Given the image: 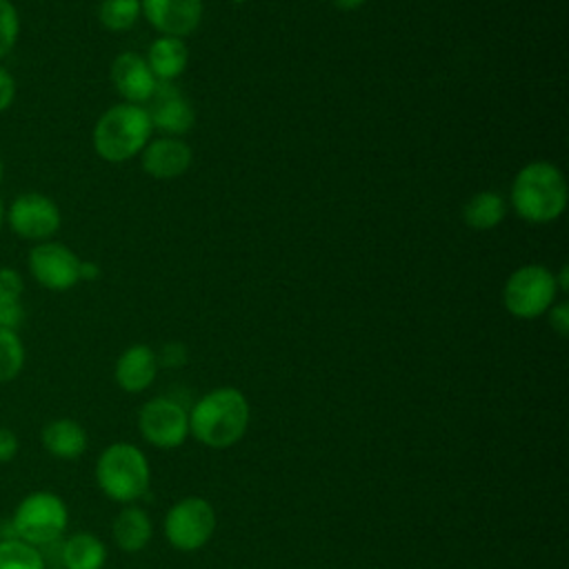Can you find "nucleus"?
Masks as SVG:
<instances>
[{
	"label": "nucleus",
	"mask_w": 569,
	"mask_h": 569,
	"mask_svg": "<svg viewBox=\"0 0 569 569\" xmlns=\"http://www.w3.org/2000/svg\"><path fill=\"white\" fill-rule=\"evenodd\" d=\"M249 427V402L236 387L204 393L189 413V433L209 449H227L242 440Z\"/></svg>",
	"instance_id": "nucleus-1"
},
{
	"label": "nucleus",
	"mask_w": 569,
	"mask_h": 569,
	"mask_svg": "<svg viewBox=\"0 0 569 569\" xmlns=\"http://www.w3.org/2000/svg\"><path fill=\"white\" fill-rule=\"evenodd\" d=\"M511 204L531 224L556 220L567 207V180L562 171L545 160L525 164L513 178Z\"/></svg>",
	"instance_id": "nucleus-2"
},
{
	"label": "nucleus",
	"mask_w": 569,
	"mask_h": 569,
	"mask_svg": "<svg viewBox=\"0 0 569 569\" xmlns=\"http://www.w3.org/2000/svg\"><path fill=\"white\" fill-rule=\"evenodd\" d=\"M151 131L153 127L142 104L118 102L98 118L91 142L102 160L124 162L144 149L151 140Z\"/></svg>",
	"instance_id": "nucleus-3"
},
{
	"label": "nucleus",
	"mask_w": 569,
	"mask_h": 569,
	"mask_svg": "<svg viewBox=\"0 0 569 569\" xmlns=\"http://www.w3.org/2000/svg\"><path fill=\"white\" fill-rule=\"evenodd\" d=\"M96 480L107 498L133 502L149 489L151 471L147 456L131 442H113L96 462Z\"/></svg>",
	"instance_id": "nucleus-4"
},
{
	"label": "nucleus",
	"mask_w": 569,
	"mask_h": 569,
	"mask_svg": "<svg viewBox=\"0 0 569 569\" xmlns=\"http://www.w3.org/2000/svg\"><path fill=\"white\" fill-rule=\"evenodd\" d=\"M11 527L27 545H51L67 529V505L51 491H33L16 507Z\"/></svg>",
	"instance_id": "nucleus-5"
},
{
	"label": "nucleus",
	"mask_w": 569,
	"mask_h": 569,
	"mask_svg": "<svg viewBox=\"0 0 569 569\" xmlns=\"http://www.w3.org/2000/svg\"><path fill=\"white\" fill-rule=\"evenodd\" d=\"M553 276L556 273L542 264H525L516 269L502 289L505 309L522 320L547 313L558 293Z\"/></svg>",
	"instance_id": "nucleus-6"
},
{
	"label": "nucleus",
	"mask_w": 569,
	"mask_h": 569,
	"mask_svg": "<svg viewBox=\"0 0 569 569\" xmlns=\"http://www.w3.org/2000/svg\"><path fill=\"white\" fill-rule=\"evenodd\" d=\"M216 531L213 507L198 496L178 500L164 516V536L178 551H198Z\"/></svg>",
	"instance_id": "nucleus-7"
},
{
	"label": "nucleus",
	"mask_w": 569,
	"mask_h": 569,
	"mask_svg": "<svg viewBox=\"0 0 569 569\" xmlns=\"http://www.w3.org/2000/svg\"><path fill=\"white\" fill-rule=\"evenodd\" d=\"M4 222L9 229L22 238L36 242L51 240L62 224V213L53 198L40 191H24L11 200L4 211Z\"/></svg>",
	"instance_id": "nucleus-8"
},
{
	"label": "nucleus",
	"mask_w": 569,
	"mask_h": 569,
	"mask_svg": "<svg viewBox=\"0 0 569 569\" xmlns=\"http://www.w3.org/2000/svg\"><path fill=\"white\" fill-rule=\"evenodd\" d=\"M27 269L31 278L49 291H69L80 282V258L56 240L36 242L29 249Z\"/></svg>",
	"instance_id": "nucleus-9"
},
{
	"label": "nucleus",
	"mask_w": 569,
	"mask_h": 569,
	"mask_svg": "<svg viewBox=\"0 0 569 569\" xmlns=\"http://www.w3.org/2000/svg\"><path fill=\"white\" fill-rule=\"evenodd\" d=\"M140 436L158 449H176L189 436V413L167 396L147 400L138 411Z\"/></svg>",
	"instance_id": "nucleus-10"
},
{
	"label": "nucleus",
	"mask_w": 569,
	"mask_h": 569,
	"mask_svg": "<svg viewBox=\"0 0 569 569\" xmlns=\"http://www.w3.org/2000/svg\"><path fill=\"white\" fill-rule=\"evenodd\" d=\"M144 109L149 113L151 127L160 129L164 136L180 138L196 122V111L182 89L167 80H158Z\"/></svg>",
	"instance_id": "nucleus-11"
},
{
	"label": "nucleus",
	"mask_w": 569,
	"mask_h": 569,
	"mask_svg": "<svg viewBox=\"0 0 569 569\" xmlns=\"http://www.w3.org/2000/svg\"><path fill=\"white\" fill-rule=\"evenodd\" d=\"M142 16L160 36L184 38L202 22V0H140Z\"/></svg>",
	"instance_id": "nucleus-12"
},
{
	"label": "nucleus",
	"mask_w": 569,
	"mask_h": 569,
	"mask_svg": "<svg viewBox=\"0 0 569 569\" xmlns=\"http://www.w3.org/2000/svg\"><path fill=\"white\" fill-rule=\"evenodd\" d=\"M111 82L120 98L131 104H147L158 80L147 64V58L136 51L118 53L111 62Z\"/></svg>",
	"instance_id": "nucleus-13"
},
{
	"label": "nucleus",
	"mask_w": 569,
	"mask_h": 569,
	"mask_svg": "<svg viewBox=\"0 0 569 569\" xmlns=\"http://www.w3.org/2000/svg\"><path fill=\"white\" fill-rule=\"evenodd\" d=\"M193 153L191 147L176 136H162L149 140L140 151L142 169L158 180H171L182 176L191 167Z\"/></svg>",
	"instance_id": "nucleus-14"
},
{
	"label": "nucleus",
	"mask_w": 569,
	"mask_h": 569,
	"mask_svg": "<svg viewBox=\"0 0 569 569\" xmlns=\"http://www.w3.org/2000/svg\"><path fill=\"white\" fill-rule=\"evenodd\" d=\"M158 356L149 345H131L116 360V382L127 393L149 389L158 376Z\"/></svg>",
	"instance_id": "nucleus-15"
},
{
	"label": "nucleus",
	"mask_w": 569,
	"mask_h": 569,
	"mask_svg": "<svg viewBox=\"0 0 569 569\" xmlns=\"http://www.w3.org/2000/svg\"><path fill=\"white\" fill-rule=\"evenodd\" d=\"M42 447L62 460H73L87 449V431L71 418H58L42 427Z\"/></svg>",
	"instance_id": "nucleus-16"
},
{
	"label": "nucleus",
	"mask_w": 569,
	"mask_h": 569,
	"mask_svg": "<svg viewBox=\"0 0 569 569\" xmlns=\"http://www.w3.org/2000/svg\"><path fill=\"white\" fill-rule=\"evenodd\" d=\"M189 62V49L182 38L160 36L151 42L147 53V64L153 71L156 80L173 82L178 76L184 73Z\"/></svg>",
	"instance_id": "nucleus-17"
},
{
	"label": "nucleus",
	"mask_w": 569,
	"mask_h": 569,
	"mask_svg": "<svg viewBox=\"0 0 569 569\" xmlns=\"http://www.w3.org/2000/svg\"><path fill=\"white\" fill-rule=\"evenodd\" d=\"M113 540L116 545L127 551V553H136L142 551L153 533V525L147 516V511H142L140 507H124L111 527Z\"/></svg>",
	"instance_id": "nucleus-18"
},
{
	"label": "nucleus",
	"mask_w": 569,
	"mask_h": 569,
	"mask_svg": "<svg viewBox=\"0 0 569 569\" xmlns=\"http://www.w3.org/2000/svg\"><path fill=\"white\" fill-rule=\"evenodd\" d=\"M60 560L64 569H102L107 549L102 540L89 531H78L62 542Z\"/></svg>",
	"instance_id": "nucleus-19"
},
{
	"label": "nucleus",
	"mask_w": 569,
	"mask_h": 569,
	"mask_svg": "<svg viewBox=\"0 0 569 569\" xmlns=\"http://www.w3.org/2000/svg\"><path fill=\"white\" fill-rule=\"evenodd\" d=\"M505 216H507V202L496 191L473 193L462 209V218H465L467 227H471L476 231H487V229L498 227L505 220Z\"/></svg>",
	"instance_id": "nucleus-20"
},
{
	"label": "nucleus",
	"mask_w": 569,
	"mask_h": 569,
	"mask_svg": "<svg viewBox=\"0 0 569 569\" xmlns=\"http://www.w3.org/2000/svg\"><path fill=\"white\" fill-rule=\"evenodd\" d=\"M140 16V0H100L98 4V20L107 31H129Z\"/></svg>",
	"instance_id": "nucleus-21"
},
{
	"label": "nucleus",
	"mask_w": 569,
	"mask_h": 569,
	"mask_svg": "<svg viewBox=\"0 0 569 569\" xmlns=\"http://www.w3.org/2000/svg\"><path fill=\"white\" fill-rule=\"evenodd\" d=\"M0 569H44L42 553L24 540H0Z\"/></svg>",
	"instance_id": "nucleus-22"
},
{
	"label": "nucleus",
	"mask_w": 569,
	"mask_h": 569,
	"mask_svg": "<svg viewBox=\"0 0 569 569\" xmlns=\"http://www.w3.org/2000/svg\"><path fill=\"white\" fill-rule=\"evenodd\" d=\"M24 367V345L13 329L0 327V382L18 378Z\"/></svg>",
	"instance_id": "nucleus-23"
},
{
	"label": "nucleus",
	"mask_w": 569,
	"mask_h": 569,
	"mask_svg": "<svg viewBox=\"0 0 569 569\" xmlns=\"http://www.w3.org/2000/svg\"><path fill=\"white\" fill-rule=\"evenodd\" d=\"M20 38V13L11 0H0V60L7 58Z\"/></svg>",
	"instance_id": "nucleus-24"
},
{
	"label": "nucleus",
	"mask_w": 569,
	"mask_h": 569,
	"mask_svg": "<svg viewBox=\"0 0 569 569\" xmlns=\"http://www.w3.org/2000/svg\"><path fill=\"white\" fill-rule=\"evenodd\" d=\"M24 278L13 267H0V305L22 302Z\"/></svg>",
	"instance_id": "nucleus-25"
},
{
	"label": "nucleus",
	"mask_w": 569,
	"mask_h": 569,
	"mask_svg": "<svg viewBox=\"0 0 569 569\" xmlns=\"http://www.w3.org/2000/svg\"><path fill=\"white\" fill-rule=\"evenodd\" d=\"M16 93L18 87L13 73L4 64H0V113H4L16 102Z\"/></svg>",
	"instance_id": "nucleus-26"
},
{
	"label": "nucleus",
	"mask_w": 569,
	"mask_h": 569,
	"mask_svg": "<svg viewBox=\"0 0 569 569\" xmlns=\"http://www.w3.org/2000/svg\"><path fill=\"white\" fill-rule=\"evenodd\" d=\"M158 356V365L164 367H182L187 362V349L182 342H167Z\"/></svg>",
	"instance_id": "nucleus-27"
},
{
	"label": "nucleus",
	"mask_w": 569,
	"mask_h": 569,
	"mask_svg": "<svg viewBox=\"0 0 569 569\" xmlns=\"http://www.w3.org/2000/svg\"><path fill=\"white\" fill-rule=\"evenodd\" d=\"M549 325L551 329L558 333V336H567L569 333V305L567 302H558V305H551L549 311Z\"/></svg>",
	"instance_id": "nucleus-28"
},
{
	"label": "nucleus",
	"mask_w": 569,
	"mask_h": 569,
	"mask_svg": "<svg viewBox=\"0 0 569 569\" xmlns=\"http://www.w3.org/2000/svg\"><path fill=\"white\" fill-rule=\"evenodd\" d=\"M24 320V307L22 302H9V305H0V327L2 329H13L18 331V327Z\"/></svg>",
	"instance_id": "nucleus-29"
},
{
	"label": "nucleus",
	"mask_w": 569,
	"mask_h": 569,
	"mask_svg": "<svg viewBox=\"0 0 569 569\" xmlns=\"http://www.w3.org/2000/svg\"><path fill=\"white\" fill-rule=\"evenodd\" d=\"M18 453V438L11 429L0 427V465L13 460Z\"/></svg>",
	"instance_id": "nucleus-30"
},
{
	"label": "nucleus",
	"mask_w": 569,
	"mask_h": 569,
	"mask_svg": "<svg viewBox=\"0 0 569 569\" xmlns=\"http://www.w3.org/2000/svg\"><path fill=\"white\" fill-rule=\"evenodd\" d=\"M100 278V267L91 260H80V282L82 280H98Z\"/></svg>",
	"instance_id": "nucleus-31"
},
{
	"label": "nucleus",
	"mask_w": 569,
	"mask_h": 569,
	"mask_svg": "<svg viewBox=\"0 0 569 569\" xmlns=\"http://www.w3.org/2000/svg\"><path fill=\"white\" fill-rule=\"evenodd\" d=\"M365 2H367V0H331V4H333L336 9H340V11H356V9H360Z\"/></svg>",
	"instance_id": "nucleus-32"
},
{
	"label": "nucleus",
	"mask_w": 569,
	"mask_h": 569,
	"mask_svg": "<svg viewBox=\"0 0 569 569\" xmlns=\"http://www.w3.org/2000/svg\"><path fill=\"white\" fill-rule=\"evenodd\" d=\"M4 211H7V207H4V202H2V198H0V231H2V227H4Z\"/></svg>",
	"instance_id": "nucleus-33"
},
{
	"label": "nucleus",
	"mask_w": 569,
	"mask_h": 569,
	"mask_svg": "<svg viewBox=\"0 0 569 569\" xmlns=\"http://www.w3.org/2000/svg\"><path fill=\"white\" fill-rule=\"evenodd\" d=\"M4 171H7V167H4V158H2V153H0V184H2V180H4Z\"/></svg>",
	"instance_id": "nucleus-34"
}]
</instances>
